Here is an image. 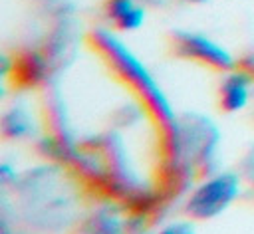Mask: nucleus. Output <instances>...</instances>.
<instances>
[{"label": "nucleus", "instance_id": "obj_1", "mask_svg": "<svg viewBox=\"0 0 254 234\" xmlns=\"http://www.w3.org/2000/svg\"><path fill=\"white\" fill-rule=\"evenodd\" d=\"M236 178L234 176H218L204 184L189 202V212L196 218H206L222 210L236 192Z\"/></svg>", "mask_w": 254, "mask_h": 234}, {"label": "nucleus", "instance_id": "obj_6", "mask_svg": "<svg viewBox=\"0 0 254 234\" xmlns=\"http://www.w3.org/2000/svg\"><path fill=\"white\" fill-rule=\"evenodd\" d=\"M190 2H202V0H190Z\"/></svg>", "mask_w": 254, "mask_h": 234}, {"label": "nucleus", "instance_id": "obj_5", "mask_svg": "<svg viewBox=\"0 0 254 234\" xmlns=\"http://www.w3.org/2000/svg\"><path fill=\"white\" fill-rule=\"evenodd\" d=\"M163 234H192L187 226H173V228H169V230H165Z\"/></svg>", "mask_w": 254, "mask_h": 234}, {"label": "nucleus", "instance_id": "obj_2", "mask_svg": "<svg viewBox=\"0 0 254 234\" xmlns=\"http://www.w3.org/2000/svg\"><path fill=\"white\" fill-rule=\"evenodd\" d=\"M183 52L194 58L204 59L206 63L212 65H220V67H230L232 59L228 58V54L224 50H220L216 44L208 42L206 38L200 36H185L183 38Z\"/></svg>", "mask_w": 254, "mask_h": 234}, {"label": "nucleus", "instance_id": "obj_3", "mask_svg": "<svg viewBox=\"0 0 254 234\" xmlns=\"http://www.w3.org/2000/svg\"><path fill=\"white\" fill-rule=\"evenodd\" d=\"M250 77L242 71L230 75L224 85H222V107L226 111H234L240 109L246 103V87H248Z\"/></svg>", "mask_w": 254, "mask_h": 234}, {"label": "nucleus", "instance_id": "obj_4", "mask_svg": "<svg viewBox=\"0 0 254 234\" xmlns=\"http://www.w3.org/2000/svg\"><path fill=\"white\" fill-rule=\"evenodd\" d=\"M109 14L119 28H137L143 20V8L133 0H111Z\"/></svg>", "mask_w": 254, "mask_h": 234}]
</instances>
